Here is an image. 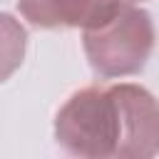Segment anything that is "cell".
I'll use <instances>...</instances> for the list:
<instances>
[{"label":"cell","instance_id":"cell-1","mask_svg":"<svg viewBox=\"0 0 159 159\" xmlns=\"http://www.w3.org/2000/svg\"><path fill=\"white\" fill-rule=\"evenodd\" d=\"M55 139L82 159L157 157L159 99L134 82L82 87L57 109Z\"/></svg>","mask_w":159,"mask_h":159},{"label":"cell","instance_id":"cell-2","mask_svg":"<svg viewBox=\"0 0 159 159\" xmlns=\"http://www.w3.org/2000/svg\"><path fill=\"white\" fill-rule=\"evenodd\" d=\"M157 45V30L152 15L127 2L109 22L82 30V47L94 75L104 80H122L139 75Z\"/></svg>","mask_w":159,"mask_h":159},{"label":"cell","instance_id":"cell-3","mask_svg":"<svg viewBox=\"0 0 159 159\" xmlns=\"http://www.w3.org/2000/svg\"><path fill=\"white\" fill-rule=\"evenodd\" d=\"M127 0H17L20 15L42 30H92L109 22Z\"/></svg>","mask_w":159,"mask_h":159},{"label":"cell","instance_id":"cell-4","mask_svg":"<svg viewBox=\"0 0 159 159\" xmlns=\"http://www.w3.org/2000/svg\"><path fill=\"white\" fill-rule=\"evenodd\" d=\"M25 52H27L25 25L15 15L0 10V84L7 82L20 70V65L25 62Z\"/></svg>","mask_w":159,"mask_h":159},{"label":"cell","instance_id":"cell-5","mask_svg":"<svg viewBox=\"0 0 159 159\" xmlns=\"http://www.w3.org/2000/svg\"><path fill=\"white\" fill-rule=\"evenodd\" d=\"M127 2H134V5H139V2H142V0H127Z\"/></svg>","mask_w":159,"mask_h":159}]
</instances>
